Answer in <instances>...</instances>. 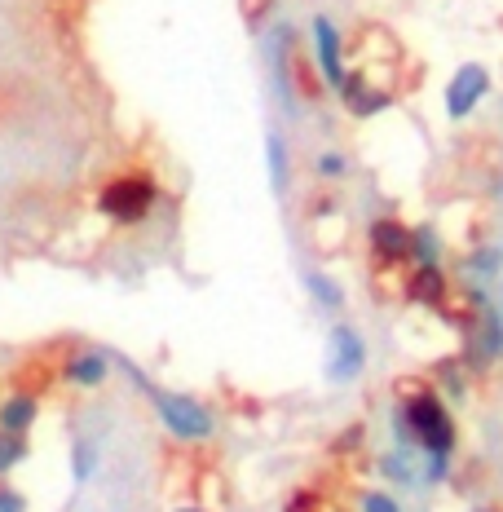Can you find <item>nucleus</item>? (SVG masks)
I'll list each match as a JSON object with an SVG mask.
<instances>
[{"instance_id":"obj_1","label":"nucleus","mask_w":503,"mask_h":512,"mask_svg":"<svg viewBox=\"0 0 503 512\" xmlns=\"http://www.w3.org/2000/svg\"><path fill=\"white\" fill-rule=\"evenodd\" d=\"M393 398L406 411V424H411L415 451L420 455H455L459 446V420L451 411V402L437 393V384L420 376V380H398L393 384Z\"/></svg>"},{"instance_id":"obj_3","label":"nucleus","mask_w":503,"mask_h":512,"mask_svg":"<svg viewBox=\"0 0 503 512\" xmlns=\"http://www.w3.org/2000/svg\"><path fill=\"white\" fill-rule=\"evenodd\" d=\"M159 204V181L151 173H120L98 190V212L111 226H137Z\"/></svg>"},{"instance_id":"obj_24","label":"nucleus","mask_w":503,"mask_h":512,"mask_svg":"<svg viewBox=\"0 0 503 512\" xmlns=\"http://www.w3.org/2000/svg\"><path fill=\"white\" fill-rule=\"evenodd\" d=\"M451 464L455 455H424V482H451Z\"/></svg>"},{"instance_id":"obj_26","label":"nucleus","mask_w":503,"mask_h":512,"mask_svg":"<svg viewBox=\"0 0 503 512\" xmlns=\"http://www.w3.org/2000/svg\"><path fill=\"white\" fill-rule=\"evenodd\" d=\"M31 499L18 486H0V512H27Z\"/></svg>"},{"instance_id":"obj_4","label":"nucleus","mask_w":503,"mask_h":512,"mask_svg":"<svg viewBox=\"0 0 503 512\" xmlns=\"http://www.w3.org/2000/svg\"><path fill=\"white\" fill-rule=\"evenodd\" d=\"M490 89H495V76H490L486 62H459L451 71V80H446L442 89V111L451 124H464L473 120L481 111V102L490 98Z\"/></svg>"},{"instance_id":"obj_14","label":"nucleus","mask_w":503,"mask_h":512,"mask_svg":"<svg viewBox=\"0 0 503 512\" xmlns=\"http://www.w3.org/2000/svg\"><path fill=\"white\" fill-rule=\"evenodd\" d=\"M459 270H464L468 283L503 279V248H499V243H473V248L459 256Z\"/></svg>"},{"instance_id":"obj_28","label":"nucleus","mask_w":503,"mask_h":512,"mask_svg":"<svg viewBox=\"0 0 503 512\" xmlns=\"http://www.w3.org/2000/svg\"><path fill=\"white\" fill-rule=\"evenodd\" d=\"M495 301H499V309H503V279H499V296H495Z\"/></svg>"},{"instance_id":"obj_8","label":"nucleus","mask_w":503,"mask_h":512,"mask_svg":"<svg viewBox=\"0 0 503 512\" xmlns=\"http://www.w3.org/2000/svg\"><path fill=\"white\" fill-rule=\"evenodd\" d=\"M309 58H314L318 76L331 93L345 89L349 80V62H345V31L331 23L327 14H314V23H309Z\"/></svg>"},{"instance_id":"obj_25","label":"nucleus","mask_w":503,"mask_h":512,"mask_svg":"<svg viewBox=\"0 0 503 512\" xmlns=\"http://www.w3.org/2000/svg\"><path fill=\"white\" fill-rule=\"evenodd\" d=\"M362 437H367V424H358V420H353L349 429H340V437H336V455L358 451V446H362Z\"/></svg>"},{"instance_id":"obj_29","label":"nucleus","mask_w":503,"mask_h":512,"mask_svg":"<svg viewBox=\"0 0 503 512\" xmlns=\"http://www.w3.org/2000/svg\"><path fill=\"white\" fill-rule=\"evenodd\" d=\"M473 512H495V508H486V504H481V508H473Z\"/></svg>"},{"instance_id":"obj_6","label":"nucleus","mask_w":503,"mask_h":512,"mask_svg":"<svg viewBox=\"0 0 503 512\" xmlns=\"http://www.w3.org/2000/svg\"><path fill=\"white\" fill-rule=\"evenodd\" d=\"M464 362L473 371H490L503 362V309L499 301H486L473 309V323L464 327Z\"/></svg>"},{"instance_id":"obj_11","label":"nucleus","mask_w":503,"mask_h":512,"mask_svg":"<svg viewBox=\"0 0 503 512\" xmlns=\"http://www.w3.org/2000/svg\"><path fill=\"white\" fill-rule=\"evenodd\" d=\"M111 371H115L111 349H80V354H71L62 362V380H67L71 389H102V384L111 380Z\"/></svg>"},{"instance_id":"obj_16","label":"nucleus","mask_w":503,"mask_h":512,"mask_svg":"<svg viewBox=\"0 0 503 512\" xmlns=\"http://www.w3.org/2000/svg\"><path fill=\"white\" fill-rule=\"evenodd\" d=\"M411 265H446V234L433 221L411 226Z\"/></svg>"},{"instance_id":"obj_18","label":"nucleus","mask_w":503,"mask_h":512,"mask_svg":"<svg viewBox=\"0 0 503 512\" xmlns=\"http://www.w3.org/2000/svg\"><path fill=\"white\" fill-rule=\"evenodd\" d=\"M67 468H71V477H76V482H89V477L102 468V442H98V437H89V433L71 437Z\"/></svg>"},{"instance_id":"obj_12","label":"nucleus","mask_w":503,"mask_h":512,"mask_svg":"<svg viewBox=\"0 0 503 512\" xmlns=\"http://www.w3.org/2000/svg\"><path fill=\"white\" fill-rule=\"evenodd\" d=\"M473 376L477 371L464 362V354H446V358H437L433 367H428V380L437 384V393H442L446 402H468V393H473Z\"/></svg>"},{"instance_id":"obj_17","label":"nucleus","mask_w":503,"mask_h":512,"mask_svg":"<svg viewBox=\"0 0 503 512\" xmlns=\"http://www.w3.org/2000/svg\"><path fill=\"white\" fill-rule=\"evenodd\" d=\"M305 292H309V301H314L318 309H323V314H340V309H345V283L340 279H331L327 270H309L305 274Z\"/></svg>"},{"instance_id":"obj_22","label":"nucleus","mask_w":503,"mask_h":512,"mask_svg":"<svg viewBox=\"0 0 503 512\" xmlns=\"http://www.w3.org/2000/svg\"><path fill=\"white\" fill-rule=\"evenodd\" d=\"M358 512H402V504L389 490H362L358 495Z\"/></svg>"},{"instance_id":"obj_2","label":"nucleus","mask_w":503,"mask_h":512,"mask_svg":"<svg viewBox=\"0 0 503 512\" xmlns=\"http://www.w3.org/2000/svg\"><path fill=\"white\" fill-rule=\"evenodd\" d=\"M151 407L164 424V433H173L177 442H212L217 437V415H212L208 402H199L195 393H181V389H159L151 384L146 389Z\"/></svg>"},{"instance_id":"obj_9","label":"nucleus","mask_w":503,"mask_h":512,"mask_svg":"<svg viewBox=\"0 0 503 512\" xmlns=\"http://www.w3.org/2000/svg\"><path fill=\"white\" fill-rule=\"evenodd\" d=\"M367 371V340L353 323H331L327 332V380L353 384Z\"/></svg>"},{"instance_id":"obj_10","label":"nucleus","mask_w":503,"mask_h":512,"mask_svg":"<svg viewBox=\"0 0 503 512\" xmlns=\"http://www.w3.org/2000/svg\"><path fill=\"white\" fill-rule=\"evenodd\" d=\"M340 102L349 106V115L353 120H376V115H384L393 102V89H389V80H376V71H349V80H345V89L336 93Z\"/></svg>"},{"instance_id":"obj_27","label":"nucleus","mask_w":503,"mask_h":512,"mask_svg":"<svg viewBox=\"0 0 503 512\" xmlns=\"http://www.w3.org/2000/svg\"><path fill=\"white\" fill-rule=\"evenodd\" d=\"M173 512H208V508H199V504H177Z\"/></svg>"},{"instance_id":"obj_21","label":"nucleus","mask_w":503,"mask_h":512,"mask_svg":"<svg viewBox=\"0 0 503 512\" xmlns=\"http://www.w3.org/2000/svg\"><path fill=\"white\" fill-rule=\"evenodd\" d=\"M27 455H31V442H27V437H18V433H5V429H0V477L14 473V468L27 460Z\"/></svg>"},{"instance_id":"obj_23","label":"nucleus","mask_w":503,"mask_h":512,"mask_svg":"<svg viewBox=\"0 0 503 512\" xmlns=\"http://www.w3.org/2000/svg\"><path fill=\"white\" fill-rule=\"evenodd\" d=\"M283 512H323V495H318V490H309V486H301V490H292V495H287Z\"/></svg>"},{"instance_id":"obj_19","label":"nucleus","mask_w":503,"mask_h":512,"mask_svg":"<svg viewBox=\"0 0 503 512\" xmlns=\"http://www.w3.org/2000/svg\"><path fill=\"white\" fill-rule=\"evenodd\" d=\"M376 468H380V477H389V482H398V486H415V482H424V477L415 473L411 451H402V446H393L389 455H380Z\"/></svg>"},{"instance_id":"obj_15","label":"nucleus","mask_w":503,"mask_h":512,"mask_svg":"<svg viewBox=\"0 0 503 512\" xmlns=\"http://www.w3.org/2000/svg\"><path fill=\"white\" fill-rule=\"evenodd\" d=\"M265 173H270L274 195H287V190H292V151H287V137L278 133V128L265 133Z\"/></svg>"},{"instance_id":"obj_5","label":"nucleus","mask_w":503,"mask_h":512,"mask_svg":"<svg viewBox=\"0 0 503 512\" xmlns=\"http://www.w3.org/2000/svg\"><path fill=\"white\" fill-rule=\"evenodd\" d=\"M367 252H371V265L380 274H402L411 270V221L393 217H371L367 221Z\"/></svg>"},{"instance_id":"obj_7","label":"nucleus","mask_w":503,"mask_h":512,"mask_svg":"<svg viewBox=\"0 0 503 512\" xmlns=\"http://www.w3.org/2000/svg\"><path fill=\"white\" fill-rule=\"evenodd\" d=\"M459 287L451 283V274H446V265H411L402 279V301L424 309V314H437L446 318L455 305Z\"/></svg>"},{"instance_id":"obj_20","label":"nucleus","mask_w":503,"mask_h":512,"mask_svg":"<svg viewBox=\"0 0 503 512\" xmlns=\"http://www.w3.org/2000/svg\"><path fill=\"white\" fill-rule=\"evenodd\" d=\"M314 177H318V181H345V177H349V155L336 151V146L318 151V155H314Z\"/></svg>"},{"instance_id":"obj_13","label":"nucleus","mask_w":503,"mask_h":512,"mask_svg":"<svg viewBox=\"0 0 503 512\" xmlns=\"http://www.w3.org/2000/svg\"><path fill=\"white\" fill-rule=\"evenodd\" d=\"M36 420H40V398H36V393L14 389L5 402H0V429H5V433L27 437L31 429H36Z\"/></svg>"}]
</instances>
